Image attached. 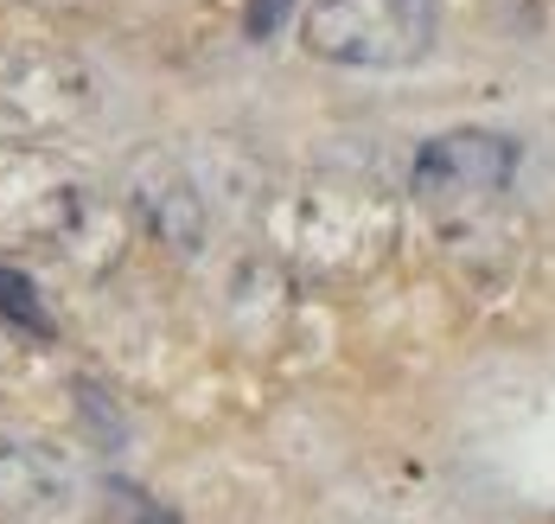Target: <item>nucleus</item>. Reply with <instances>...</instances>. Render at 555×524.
Segmentation results:
<instances>
[{
  "mask_svg": "<svg viewBox=\"0 0 555 524\" xmlns=\"http://www.w3.org/2000/svg\"><path fill=\"white\" fill-rule=\"evenodd\" d=\"M307 52L345 71H402L435 52L441 0H313Z\"/></svg>",
  "mask_w": 555,
  "mask_h": 524,
  "instance_id": "nucleus-1",
  "label": "nucleus"
},
{
  "mask_svg": "<svg viewBox=\"0 0 555 524\" xmlns=\"http://www.w3.org/2000/svg\"><path fill=\"white\" fill-rule=\"evenodd\" d=\"M96 110L90 64L46 39H7L0 46V141H52Z\"/></svg>",
  "mask_w": 555,
  "mask_h": 524,
  "instance_id": "nucleus-2",
  "label": "nucleus"
},
{
  "mask_svg": "<svg viewBox=\"0 0 555 524\" xmlns=\"http://www.w3.org/2000/svg\"><path fill=\"white\" fill-rule=\"evenodd\" d=\"M90 225V186L64 161L7 141L0 148V250H70Z\"/></svg>",
  "mask_w": 555,
  "mask_h": 524,
  "instance_id": "nucleus-3",
  "label": "nucleus"
},
{
  "mask_svg": "<svg viewBox=\"0 0 555 524\" xmlns=\"http://www.w3.org/2000/svg\"><path fill=\"white\" fill-rule=\"evenodd\" d=\"M517 161L524 148L511 135H492V128H453V135H435L422 154H415V199L441 218H460V212H479L492 205L504 186L517 179Z\"/></svg>",
  "mask_w": 555,
  "mask_h": 524,
  "instance_id": "nucleus-4",
  "label": "nucleus"
},
{
  "mask_svg": "<svg viewBox=\"0 0 555 524\" xmlns=\"http://www.w3.org/2000/svg\"><path fill=\"white\" fill-rule=\"evenodd\" d=\"M77 493L70 461L46 442H0V519H46Z\"/></svg>",
  "mask_w": 555,
  "mask_h": 524,
  "instance_id": "nucleus-5",
  "label": "nucleus"
},
{
  "mask_svg": "<svg viewBox=\"0 0 555 524\" xmlns=\"http://www.w3.org/2000/svg\"><path fill=\"white\" fill-rule=\"evenodd\" d=\"M134 212L147 218V231L167 237L172 250H198V237H205V212H198V192L185 186V174L160 161V154H147L141 161V174H134Z\"/></svg>",
  "mask_w": 555,
  "mask_h": 524,
  "instance_id": "nucleus-6",
  "label": "nucleus"
},
{
  "mask_svg": "<svg viewBox=\"0 0 555 524\" xmlns=\"http://www.w3.org/2000/svg\"><path fill=\"white\" fill-rule=\"evenodd\" d=\"M0 320L20 327V333H33V340H52V314H46L39 289L20 269H7V263H0Z\"/></svg>",
  "mask_w": 555,
  "mask_h": 524,
  "instance_id": "nucleus-7",
  "label": "nucleus"
},
{
  "mask_svg": "<svg viewBox=\"0 0 555 524\" xmlns=\"http://www.w3.org/2000/svg\"><path fill=\"white\" fill-rule=\"evenodd\" d=\"M109 524H179V512L141 493L134 480H109Z\"/></svg>",
  "mask_w": 555,
  "mask_h": 524,
  "instance_id": "nucleus-8",
  "label": "nucleus"
},
{
  "mask_svg": "<svg viewBox=\"0 0 555 524\" xmlns=\"http://www.w3.org/2000/svg\"><path fill=\"white\" fill-rule=\"evenodd\" d=\"M287 7L294 0H249V13H243V26H249V39H269L281 20H287Z\"/></svg>",
  "mask_w": 555,
  "mask_h": 524,
  "instance_id": "nucleus-9",
  "label": "nucleus"
}]
</instances>
